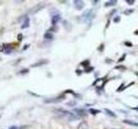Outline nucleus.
<instances>
[{"mask_svg":"<svg viewBox=\"0 0 138 129\" xmlns=\"http://www.w3.org/2000/svg\"><path fill=\"white\" fill-rule=\"evenodd\" d=\"M57 113L59 115H61L63 118L68 120H73L76 119V117L73 115V114H72L71 112H68L67 110H63V109H59L57 110Z\"/></svg>","mask_w":138,"mask_h":129,"instance_id":"1","label":"nucleus"},{"mask_svg":"<svg viewBox=\"0 0 138 129\" xmlns=\"http://www.w3.org/2000/svg\"><path fill=\"white\" fill-rule=\"evenodd\" d=\"M64 98V96H60L58 97H54V98H50V99H47L45 101V102L47 103H52V102H61L62 99Z\"/></svg>","mask_w":138,"mask_h":129,"instance_id":"2","label":"nucleus"},{"mask_svg":"<svg viewBox=\"0 0 138 129\" xmlns=\"http://www.w3.org/2000/svg\"><path fill=\"white\" fill-rule=\"evenodd\" d=\"M60 20H61L60 15H54V16H53V17H52V24L55 25Z\"/></svg>","mask_w":138,"mask_h":129,"instance_id":"3","label":"nucleus"},{"mask_svg":"<svg viewBox=\"0 0 138 129\" xmlns=\"http://www.w3.org/2000/svg\"><path fill=\"white\" fill-rule=\"evenodd\" d=\"M3 51L5 52V53H10V52L12 51V48L10 47V45H9V44H6V45H5V46H4Z\"/></svg>","mask_w":138,"mask_h":129,"instance_id":"4","label":"nucleus"},{"mask_svg":"<svg viewBox=\"0 0 138 129\" xmlns=\"http://www.w3.org/2000/svg\"><path fill=\"white\" fill-rule=\"evenodd\" d=\"M29 19L27 17V18H25V20H24V22H23L22 26H21V28H22L23 29H27V28L29 27Z\"/></svg>","mask_w":138,"mask_h":129,"instance_id":"5","label":"nucleus"},{"mask_svg":"<svg viewBox=\"0 0 138 129\" xmlns=\"http://www.w3.org/2000/svg\"><path fill=\"white\" fill-rule=\"evenodd\" d=\"M48 60H46V59H42V60H40V61H38L37 63H35V64H33V67L34 66H43V64H45L48 63Z\"/></svg>","mask_w":138,"mask_h":129,"instance_id":"6","label":"nucleus"},{"mask_svg":"<svg viewBox=\"0 0 138 129\" xmlns=\"http://www.w3.org/2000/svg\"><path fill=\"white\" fill-rule=\"evenodd\" d=\"M124 123H126V124L130 125V126H138V123H136V122H134V121H131V120H124Z\"/></svg>","mask_w":138,"mask_h":129,"instance_id":"7","label":"nucleus"},{"mask_svg":"<svg viewBox=\"0 0 138 129\" xmlns=\"http://www.w3.org/2000/svg\"><path fill=\"white\" fill-rule=\"evenodd\" d=\"M44 38L45 39H53V34L50 33V32H47V33L44 34Z\"/></svg>","mask_w":138,"mask_h":129,"instance_id":"8","label":"nucleus"},{"mask_svg":"<svg viewBox=\"0 0 138 129\" xmlns=\"http://www.w3.org/2000/svg\"><path fill=\"white\" fill-rule=\"evenodd\" d=\"M116 1H110L109 3H106L105 4V7H108V6H110V5H114V4H116Z\"/></svg>","mask_w":138,"mask_h":129,"instance_id":"9","label":"nucleus"},{"mask_svg":"<svg viewBox=\"0 0 138 129\" xmlns=\"http://www.w3.org/2000/svg\"><path fill=\"white\" fill-rule=\"evenodd\" d=\"M105 111L107 112V113H109V115H110V116H113V117H116V115H115V114H114L113 112H111L110 110H109V109H105Z\"/></svg>","mask_w":138,"mask_h":129,"instance_id":"10","label":"nucleus"},{"mask_svg":"<svg viewBox=\"0 0 138 129\" xmlns=\"http://www.w3.org/2000/svg\"><path fill=\"white\" fill-rule=\"evenodd\" d=\"M91 113H94L93 115H96V114H97V113H99V111H97V110H94V109H91Z\"/></svg>","mask_w":138,"mask_h":129,"instance_id":"11","label":"nucleus"},{"mask_svg":"<svg viewBox=\"0 0 138 129\" xmlns=\"http://www.w3.org/2000/svg\"><path fill=\"white\" fill-rule=\"evenodd\" d=\"M127 3H129V4H134V1H129V0H126Z\"/></svg>","mask_w":138,"mask_h":129,"instance_id":"12","label":"nucleus"},{"mask_svg":"<svg viewBox=\"0 0 138 129\" xmlns=\"http://www.w3.org/2000/svg\"><path fill=\"white\" fill-rule=\"evenodd\" d=\"M9 129H17V126H10Z\"/></svg>","mask_w":138,"mask_h":129,"instance_id":"13","label":"nucleus"}]
</instances>
